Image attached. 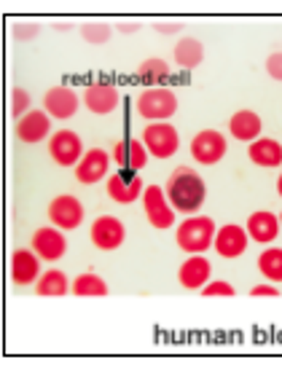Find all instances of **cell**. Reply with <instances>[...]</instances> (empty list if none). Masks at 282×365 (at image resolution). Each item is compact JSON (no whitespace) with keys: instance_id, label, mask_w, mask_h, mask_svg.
<instances>
[{"instance_id":"30bf717a","label":"cell","mask_w":282,"mask_h":365,"mask_svg":"<svg viewBox=\"0 0 282 365\" xmlns=\"http://www.w3.org/2000/svg\"><path fill=\"white\" fill-rule=\"evenodd\" d=\"M226 150H228V143H226V137L221 132H215V129H202L199 135H193L191 140V156L199 164H218V161L226 156Z\"/></svg>"},{"instance_id":"9c48e42d","label":"cell","mask_w":282,"mask_h":365,"mask_svg":"<svg viewBox=\"0 0 282 365\" xmlns=\"http://www.w3.org/2000/svg\"><path fill=\"white\" fill-rule=\"evenodd\" d=\"M30 247L38 252V258L46 263H54L59 261L65 252H68V240L62 234V228L56 226H44L38 228L30 240Z\"/></svg>"},{"instance_id":"ffe728a7","label":"cell","mask_w":282,"mask_h":365,"mask_svg":"<svg viewBox=\"0 0 282 365\" xmlns=\"http://www.w3.org/2000/svg\"><path fill=\"white\" fill-rule=\"evenodd\" d=\"M210 272H213V266L204 255H188V261L178 269V282L186 290H202L210 282Z\"/></svg>"},{"instance_id":"ac0fdd59","label":"cell","mask_w":282,"mask_h":365,"mask_svg":"<svg viewBox=\"0 0 282 365\" xmlns=\"http://www.w3.org/2000/svg\"><path fill=\"white\" fill-rule=\"evenodd\" d=\"M51 135V115L46 113V110H30V113L19 118V124H16V137L27 143V145H33V143H41L46 137Z\"/></svg>"},{"instance_id":"8d00e7d4","label":"cell","mask_w":282,"mask_h":365,"mask_svg":"<svg viewBox=\"0 0 282 365\" xmlns=\"http://www.w3.org/2000/svg\"><path fill=\"white\" fill-rule=\"evenodd\" d=\"M277 194L282 196V175H280V180H277Z\"/></svg>"},{"instance_id":"4316f807","label":"cell","mask_w":282,"mask_h":365,"mask_svg":"<svg viewBox=\"0 0 282 365\" xmlns=\"http://www.w3.org/2000/svg\"><path fill=\"white\" fill-rule=\"evenodd\" d=\"M258 269L266 279H271V282H282V250L280 247H269V250L261 252Z\"/></svg>"},{"instance_id":"ba28073f","label":"cell","mask_w":282,"mask_h":365,"mask_svg":"<svg viewBox=\"0 0 282 365\" xmlns=\"http://www.w3.org/2000/svg\"><path fill=\"white\" fill-rule=\"evenodd\" d=\"M105 188H108V196H111L116 205H132L137 199H143V191H146L143 180L129 170L113 172L111 178H108V182H105Z\"/></svg>"},{"instance_id":"d6986e66","label":"cell","mask_w":282,"mask_h":365,"mask_svg":"<svg viewBox=\"0 0 282 365\" xmlns=\"http://www.w3.org/2000/svg\"><path fill=\"white\" fill-rule=\"evenodd\" d=\"M245 231H248V237L253 242H258V245H269V242L277 240V234H280V217L269 212V210H261V212H253L248 217V223H245Z\"/></svg>"},{"instance_id":"f1b7e54d","label":"cell","mask_w":282,"mask_h":365,"mask_svg":"<svg viewBox=\"0 0 282 365\" xmlns=\"http://www.w3.org/2000/svg\"><path fill=\"white\" fill-rule=\"evenodd\" d=\"M30 105H33V100H30V94L24 89H11V115L14 118H24V115L30 113Z\"/></svg>"},{"instance_id":"cb8c5ba5","label":"cell","mask_w":282,"mask_h":365,"mask_svg":"<svg viewBox=\"0 0 282 365\" xmlns=\"http://www.w3.org/2000/svg\"><path fill=\"white\" fill-rule=\"evenodd\" d=\"M70 293H76L81 298H102L108 296L111 290H108V282L102 279L100 274H79L73 282H70Z\"/></svg>"},{"instance_id":"836d02e7","label":"cell","mask_w":282,"mask_h":365,"mask_svg":"<svg viewBox=\"0 0 282 365\" xmlns=\"http://www.w3.org/2000/svg\"><path fill=\"white\" fill-rule=\"evenodd\" d=\"M250 296H253V298H261V296L277 298V296H280V290H277V287H271V285H256L253 290H250Z\"/></svg>"},{"instance_id":"5b68a950","label":"cell","mask_w":282,"mask_h":365,"mask_svg":"<svg viewBox=\"0 0 282 365\" xmlns=\"http://www.w3.org/2000/svg\"><path fill=\"white\" fill-rule=\"evenodd\" d=\"M143 210H146L148 223L153 228H169L175 226V210L169 205L164 188L158 185H146L143 191Z\"/></svg>"},{"instance_id":"d6a6232c","label":"cell","mask_w":282,"mask_h":365,"mask_svg":"<svg viewBox=\"0 0 282 365\" xmlns=\"http://www.w3.org/2000/svg\"><path fill=\"white\" fill-rule=\"evenodd\" d=\"M153 30L161 35H172V33H181L183 30V22H156L153 24Z\"/></svg>"},{"instance_id":"484cf974","label":"cell","mask_w":282,"mask_h":365,"mask_svg":"<svg viewBox=\"0 0 282 365\" xmlns=\"http://www.w3.org/2000/svg\"><path fill=\"white\" fill-rule=\"evenodd\" d=\"M68 277L59 269H49L46 274H41V279L35 282V293L38 296H65L68 293Z\"/></svg>"},{"instance_id":"4dcf8cb0","label":"cell","mask_w":282,"mask_h":365,"mask_svg":"<svg viewBox=\"0 0 282 365\" xmlns=\"http://www.w3.org/2000/svg\"><path fill=\"white\" fill-rule=\"evenodd\" d=\"M11 33L16 41H33L35 35L41 33V27L35 22H19V24H14L11 27Z\"/></svg>"},{"instance_id":"277c9868","label":"cell","mask_w":282,"mask_h":365,"mask_svg":"<svg viewBox=\"0 0 282 365\" xmlns=\"http://www.w3.org/2000/svg\"><path fill=\"white\" fill-rule=\"evenodd\" d=\"M143 145L153 159H172L181 148V135L169 121H156L143 129Z\"/></svg>"},{"instance_id":"8fae6325","label":"cell","mask_w":282,"mask_h":365,"mask_svg":"<svg viewBox=\"0 0 282 365\" xmlns=\"http://www.w3.org/2000/svg\"><path fill=\"white\" fill-rule=\"evenodd\" d=\"M49 220H51V226L62 228V231H73L84 223V205L70 194L56 196L49 205Z\"/></svg>"},{"instance_id":"52a82bcc","label":"cell","mask_w":282,"mask_h":365,"mask_svg":"<svg viewBox=\"0 0 282 365\" xmlns=\"http://www.w3.org/2000/svg\"><path fill=\"white\" fill-rule=\"evenodd\" d=\"M49 156L59 164V167H76L84 159V145L81 137L70 129H59L49 140Z\"/></svg>"},{"instance_id":"1f68e13d","label":"cell","mask_w":282,"mask_h":365,"mask_svg":"<svg viewBox=\"0 0 282 365\" xmlns=\"http://www.w3.org/2000/svg\"><path fill=\"white\" fill-rule=\"evenodd\" d=\"M266 73H269L274 81H282V51H274L266 59Z\"/></svg>"},{"instance_id":"d4e9b609","label":"cell","mask_w":282,"mask_h":365,"mask_svg":"<svg viewBox=\"0 0 282 365\" xmlns=\"http://www.w3.org/2000/svg\"><path fill=\"white\" fill-rule=\"evenodd\" d=\"M137 78L143 81L148 89L161 86V83L169 78V65L164 62V59L151 57V59H146V62H140V68H137Z\"/></svg>"},{"instance_id":"9a60e30c","label":"cell","mask_w":282,"mask_h":365,"mask_svg":"<svg viewBox=\"0 0 282 365\" xmlns=\"http://www.w3.org/2000/svg\"><path fill=\"white\" fill-rule=\"evenodd\" d=\"M108 167H111V156L102 148H89L84 153V159L76 164V180L81 185H94L108 175Z\"/></svg>"},{"instance_id":"d590c367","label":"cell","mask_w":282,"mask_h":365,"mask_svg":"<svg viewBox=\"0 0 282 365\" xmlns=\"http://www.w3.org/2000/svg\"><path fill=\"white\" fill-rule=\"evenodd\" d=\"M54 27H59V30H70V22H56Z\"/></svg>"},{"instance_id":"44dd1931","label":"cell","mask_w":282,"mask_h":365,"mask_svg":"<svg viewBox=\"0 0 282 365\" xmlns=\"http://www.w3.org/2000/svg\"><path fill=\"white\" fill-rule=\"evenodd\" d=\"M261 121L258 113H253V110H237V113L228 118V132L234 140H242V143H253V140H258L261 137Z\"/></svg>"},{"instance_id":"3957f363","label":"cell","mask_w":282,"mask_h":365,"mask_svg":"<svg viewBox=\"0 0 282 365\" xmlns=\"http://www.w3.org/2000/svg\"><path fill=\"white\" fill-rule=\"evenodd\" d=\"M175 110H178V97L167 86H153V89L140 91V97H137V113L148 118L151 124L167 121L175 115Z\"/></svg>"},{"instance_id":"e575fe53","label":"cell","mask_w":282,"mask_h":365,"mask_svg":"<svg viewBox=\"0 0 282 365\" xmlns=\"http://www.w3.org/2000/svg\"><path fill=\"white\" fill-rule=\"evenodd\" d=\"M119 33H124V35H132L140 30V22H119V27H116Z\"/></svg>"},{"instance_id":"6da1fadb","label":"cell","mask_w":282,"mask_h":365,"mask_svg":"<svg viewBox=\"0 0 282 365\" xmlns=\"http://www.w3.org/2000/svg\"><path fill=\"white\" fill-rule=\"evenodd\" d=\"M164 194H167L175 212L196 215L199 207L204 205V199H207V185L191 167H175V172H169Z\"/></svg>"},{"instance_id":"74e56055","label":"cell","mask_w":282,"mask_h":365,"mask_svg":"<svg viewBox=\"0 0 282 365\" xmlns=\"http://www.w3.org/2000/svg\"><path fill=\"white\" fill-rule=\"evenodd\" d=\"M280 223H282V215H280Z\"/></svg>"},{"instance_id":"7402d4cb","label":"cell","mask_w":282,"mask_h":365,"mask_svg":"<svg viewBox=\"0 0 282 365\" xmlns=\"http://www.w3.org/2000/svg\"><path fill=\"white\" fill-rule=\"evenodd\" d=\"M248 156L253 164L271 170V167H280L282 164V145L277 140H271V137H261V140L250 143Z\"/></svg>"},{"instance_id":"f546056e","label":"cell","mask_w":282,"mask_h":365,"mask_svg":"<svg viewBox=\"0 0 282 365\" xmlns=\"http://www.w3.org/2000/svg\"><path fill=\"white\" fill-rule=\"evenodd\" d=\"M204 298H215V296H223V298H231L237 290H234V285L231 282H226V279H215V282H207V285L199 290Z\"/></svg>"},{"instance_id":"e0dca14e","label":"cell","mask_w":282,"mask_h":365,"mask_svg":"<svg viewBox=\"0 0 282 365\" xmlns=\"http://www.w3.org/2000/svg\"><path fill=\"white\" fill-rule=\"evenodd\" d=\"M148 153L146 145H143V140H119L116 145H113V161L121 167V170H129V172H140L143 167L148 164Z\"/></svg>"},{"instance_id":"7a4b0ae2","label":"cell","mask_w":282,"mask_h":365,"mask_svg":"<svg viewBox=\"0 0 282 365\" xmlns=\"http://www.w3.org/2000/svg\"><path fill=\"white\" fill-rule=\"evenodd\" d=\"M175 242L178 247L186 250L188 255H202L210 250L215 242V223L207 215H188L183 220L178 231H175Z\"/></svg>"},{"instance_id":"603a6c76","label":"cell","mask_w":282,"mask_h":365,"mask_svg":"<svg viewBox=\"0 0 282 365\" xmlns=\"http://www.w3.org/2000/svg\"><path fill=\"white\" fill-rule=\"evenodd\" d=\"M175 65L183 70H196L204 62V46L196 38H181L172 48Z\"/></svg>"},{"instance_id":"7c38bea8","label":"cell","mask_w":282,"mask_h":365,"mask_svg":"<svg viewBox=\"0 0 282 365\" xmlns=\"http://www.w3.org/2000/svg\"><path fill=\"white\" fill-rule=\"evenodd\" d=\"M121 103V94H119V86H113L108 81H97V83H89L84 89V105L86 110L97 115H108L113 113Z\"/></svg>"},{"instance_id":"2e32d148","label":"cell","mask_w":282,"mask_h":365,"mask_svg":"<svg viewBox=\"0 0 282 365\" xmlns=\"http://www.w3.org/2000/svg\"><path fill=\"white\" fill-rule=\"evenodd\" d=\"M79 94L76 89H70V86H54V89L46 91L44 97V110L51 118H73L76 110H79Z\"/></svg>"},{"instance_id":"4fadbf2b","label":"cell","mask_w":282,"mask_h":365,"mask_svg":"<svg viewBox=\"0 0 282 365\" xmlns=\"http://www.w3.org/2000/svg\"><path fill=\"white\" fill-rule=\"evenodd\" d=\"M11 279L19 287H30L41 279V258L33 247L11 252Z\"/></svg>"},{"instance_id":"5bb4252c","label":"cell","mask_w":282,"mask_h":365,"mask_svg":"<svg viewBox=\"0 0 282 365\" xmlns=\"http://www.w3.org/2000/svg\"><path fill=\"white\" fill-rule=\"evenodd\" d=\"M248 231L242 226H237V223H228V226L218 228L215 231V242H213V250L221 255V258H239V255H245V250H248Z\"/></svg>"},{"instance_id":"8992f818","label":"cell","mask_w":282,"mask_h":365,"mask_svg":"<svg viewBox=\"0 0 282 365\" xmlns=\"http://www.w3.org/2000/svg\"><path fill=\"white\" fill-rule=\"evenodd\" d=\"M91 245L97 250H119L126 240V228L119 217L113 215H100L89 228Z\"/></svg>"},{"instance_id":"83f0119b","label":"cell","mask_w":282,"mask_h":365,"mask_svg":"<svg viewBox=\"0 0 282 365\" xmlns=\"http://www.w3.org/2000/svg\"><path fill=\"white\" fill-rule=\"evenodd\" d=\"M111 35H113L111 24H105V22H86L81 27V38L91 46H105L111 41Z\"/></svg>"}]
</instances>
